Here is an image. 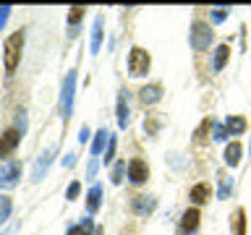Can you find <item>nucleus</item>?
<instances>
[{
  "label": "nucleus",
  "instance_id": "nucleus-6",
  "mask_svg": "<svg viewBox=\"0 0 251 235\" xmlns=\"http://www.w3.org/2000/svg\"><path fill=\"white\" fill-rule=\"evenodd\" d=\"M21 141V133L16 128H5L3 136H0V157H11L16 152V146H19Z\"/></svg>",
  "mask_w": 251,
  "mask_h": 235
},
{
  "label": "nucleus",
  "instance_id": "nucleus-13",
  "mask_svg": "<svg viewBox=\"0 0 251 235\" xmlns=\"http://www.w3.org/2000/svg\"><path fill=\"white\" fill-rule=\"evenodd\" d=\"M227 58H230V45H217L215 58H212V70H223Z\"/></svg>",
  "mask_w": 251,
  "mask_h": 235
},
{
  "label": "nucleus",
  "instance_id": "nucleus-20",
  "mask_svg": "<svg viewBox=\"0 0 251 235\" xmlns=\"http://www.w3.org/2000/svg\"><path fill=\"white\" fill-rule=\"evenodd\" d=\"M110 141V133L105 128H100L97 133H94V144H92V154L94 157H100L102 154V149H105V144Z\"/></svg>",
  "mask_w": 251,
  "mask_h": 235
},
{
  "label": "nucleus",
  "instance_id": "nucleus-23",
  "mask_svg": "<svg viewBox=\"0 0 251 235\" xmlns=\"http://www.w3.org/2000/svg\"><path fill=\"white\" fill-rule=\"evenodd\" d=\"M209 125H212V118H204L201 125H199V128H196V133H194V141H196V144H204V141H207V131H209Z\"/></svg>",
  "mask_w": 251,
  "mask_h": 235
},
{
  "label": "nucleus",
  "instance_id": "nucleus-30",
  "mask_svg": "<svg viewBox=\"0 0 251 235\" xmlns=\"http://www.w3.org/2000/svg\"><path fill=\"white\" fill-rule=\"evenodd\" d=\"M11 11H13L11 5H0V29L5 26V21H8V16H11Z\"/></svg>",
  "mask_w": 251,
  "mask_h": 235
},
{
  "label": "nucleus",
  "instance_id": "nucleus-11",
  "mask_svg": "<svg viewBox=\"0 0 251 235\" xmlns=\"http://www.w3.org/2000/svg\"><path fill=\"white\" fill-rule=\"evenodd\" d=\"M139 99H141V105H154V102H160L162 99V86L160 84L141 86V89H139Z\"/></svg>",
  "mask_w": 251,
  "mask_h": 235
},
{
  "label": "nucleus",
  "instance_id": "nucleus-37",
  "mask_svg": "<svg viewBox=\"0 0 251 235\" xmlns=\"http://www.w3.org/2000/svg\"><path fill=\"white\" fill-rule=\"evenodd\" d=\"M68 235H78V227H68Z\"/></svg>",
  "mask_w": 251,
  "mask_h": 235
},
{
  "label": "nucleus",
  "instance_id": "nucleus-35",
  "mask_svg": "<svg viewBox=\"0 0 251 235\" xmlns=\"http://www.w3.org/2000/svg\"><path fill=\"white\" fill-rule=\"evenodd\" d=\"M86 139H89V128H86V125H84V128H81V133H78V141H81V144H84Z\"/></svg>",
  "mask_w": 251,
  "mask_h": 235
},
{
  "label": "nucleus",
  "instance_id": "nucleus-2",
  "mask_svg": "<svg viewBox=\"0 0 251 235\" xmlns=\"http://www.w3.org/2000/svg\"><path fill=\"white\" fill-rule=\"evenodd\" d=\"M149 66H152V58H149V52L144 50V47H131V52H128V73L133 78L147 76Z\"/></svg>",
  "mask_w": 251,
  "mask_h": 235
},
{
  "label": "nucleus",
  "instance_id": "nucleus-27",
  "mask_svg": "<svg viewBox=\"0 0 251 235\" xmlns=\"http://www.w3.org/2000/svg\"><path fill=\"white\" fill-rule=\"evenodd\" d=\"M94 233V225H92V217H86L81 225H78V235H92Z\"/></svg>",
  "mask_w": 251,
  "mask_h": 235
},
{
  "label": "nucleus",
  "instance_id": "nucleus-4",
  "mask_svg": "<svg viewBox=\"0 0 251 235\" xmlns=\"http://www.w3.org/2000/svg\"><path fill=\"white\" fill-rule=\"evenodd\" d=\"M74 92H76V70H68L66 81H63V89H60V113H63V118H71V110H74Z\"/></svg>",
  "mask_w": 251,
  "mask_h": 235
},
{
  "label": "nucleus",
  "instance_id": "nucleus-9",
  "mask_svg": "<svg viewBox=\"0 0 251 235\" xmlns=\"http://www.w3.org/2000/svg\"><path fill=\"white\" fill-rule=\"evenodd\" d=\"M199 219H201V214H199V209H196V207L186 209L183 217H180V233H183V235L196 233V227H199Z\"/></svg>",
  "mask_w": 251,
  "mask_h": 235
},
{
  "label": "nucleus",
  "instance_id": "nucleus-31",
  "mask_svg": "<svg viewBox=\"0 0 251 235\" xmlns=\"http://www.w3.org/2000/svg\"><path fill=\"white\" fill-rule=\"evenodd\" d=\"M113 154H115V136H110V141H107V152H105V164L113 160Z\"/></svg>",
  "mask_w": 251,
  "mask_h": 235
},
{
  "label": "nucleus",
  "instance_id": "nucleus-36",
  "mask_svg": "<svg viewBox=\"0 0 251 235\" xmlns=\"http://www.w3.org/2000/svg\"><path fill=\"white\" fill-rule=\"evenodd\" d=\"M74 162H76V154H68V157H66V167H71Z\"/></svg>",
  "mask_w": 251,
  "mask_h": 235
},
{
  "label": "nucleus",
  "instance_id": "nucleus-14",
  "mask_svg": "<svg viewBox=\"0 0 251 235\" xmlns=\"http://www.w3.org/2000/svg\"><path fill=\"white\" fill-rule=\"evenodd\" d=\"M100 204H102V186H92L89 193H86V209L94 214L100 209Z\"/></svg>",
  "mask_w": 251,
  "mask_h": 235
},
{
  "label": "nucleus",
  "instance_id": "nucleus-18",
  "mask_svg": "<svg viewBox=\"0 0 251 235\" xmlns=\"http://www.w3.org/2000/svg\"><path fill=\"white\" fill-rule=\"evenodd\" d=\"M128 102H126V92H121V97H118V125L126 128L128 125Z\"/></svg>",
  "mask_w": 251,
  "mask_h": 235
},
{
  "label": "nucleus",
  "instance_id": "nucleus-38",
  "mask_svg": "<svg viewBox=\"0 0 251 235\" xmlns=\"http://www.w3.org/2000/svg\"><path fill=\"white\" fill-rule=\"evenodd\" d=\"M94 235H102V227H94Z\"/></svg>",
  "mask_w": 251,
  "mask_h": 235
},
{
  "label": "nucleus",
  "instance_id": "nucleus-7",
  "mask_svg": "<svg viewBox=\"0 0 251 235\" xmlns=\"http://www.w3.org/2000/svg\"><path fill=\"white\" fill-rule=\"evenodd\" d=\"M131 209H133V214H136V217H149L157 209V199H154V196H133Z\"/></svg>",
  "mask_w": 251,
  "mask_h": 235
},
{
  "label": "nucleus",
  "instance_id": "nucleus-12",
  "mask_svg": "<svg viewBox=\"0 0 251 235\" xmlns=\"http://www.w3.org/2000/svg\"><path fill=\"white\" fill-rule=\"evenodd\" d=\"M209 196H212V188H209L207 183H196V186L191 188V193H188V199H191L194 204H207Z\"/></svg>",
  "mask_w": 251,
  "mask_h": 235
},
{
  "label": "nucleus",
  "instance_id": "nucleus-33",
  "mask_svg": "<svg viewBox=\"0 0 251 235\" xmlns=\"http://www.w3.org/2000/svg\"><path fill=\"white\" fill-rule=\"evenodd\" d=\"M227 139V128H225V125H217V128H215V141H225Z\"/></svg>",
  "mask_w": 251,
  "mask_h": 235
},
{
  "label": "nucleus",
  "instance_id": "nucleus-22",
  "mask_svg": "<svg viewBox=\"0 0 251 235\" xmlns=\"http://www.w3.org/2000/svg\"><path fill=\"white\" fill-rule=\"evenodd\" d=\"M11 209H13V204H11V196H3V193H0V225H3L5 219L11 217Z\"/></svg>",
  "mask_w": 251,
  "mask_h": 235
},
{
  "label": "nucleus",
  "instance_id": "nucleus-34",
  "mask_svg": "<svg viewBox=\"0 0 251 235\" xmlns=\"http://www.w3.org/2000/svg\"><path fill=\"white\" fill-rule=\"evenodd\" d=\"M94 172H97V157H94V160L89 162V170H86V175H89V178H94Z\"/></svg>",
  "mask_w": 251,
  "mask_h": 235
},
{
  "label": "nucleus",
  "instance_id": "nucleus-24",
  "mask_svg": "<svg viewBox=\"0 0 251 235\" xmlns=\"http://www.w3.org/2000/svg\"><path fill=\"white\" fill-rule=\"evenodd\" d=\"M227 11H230V8H225V5H217V8H212V19H215V24L225 21V19H227Z\"/></svg>",
  "mask_w": 251,
  "mask_h": 235
},
{
  "label": "nucleus",
  "instance_id": "nucleus-1",
  "mask_svg": "<svg viewBox=\"0 0 251 235\" xmlns=\"http://www.w3.org/2000/svg\"><path fill=\"white\" fill-rule=\"evenodd\" d=\"M21 50H24V29L13 31V34L5 39V45H3V52H5V70H8V73H13L16 66H19Z\"/></svg>",
  "mask_w": 251,
  "mask_h": 235
},
{
  "label": "nucleus",
  "instance_id": "nucleus-21",
  "mask_svg": "<svg viewBox=\"0 0 251 235\" xmlns=\"http://www.w3.org/2000/svg\"><path fill=\"white\" fill-rule=\"evenodd\" d=\"M102 45V16L94 19V29H92V52H100Z\"/></svg>",
  "mask_w": 251,
  "mask_h": 235
},
{
  "label": "nucleus",
  "instance_id": "nucleus-5",
  "mask_svg": "<svg viewBox=\"0 0 251 235\" xmlns=\"http://www.w3.org/2000/svg\"><path fill=\"white\" fill-rule=\"evenodd\" d=\"M19 178H21V162H5V167L0 170V188H13L16 183H19Z\"/></svg>",
  "mask_w": 251,
  "mask_h": 235
},
{
  "label": "nucleus",
  "instance_id": "nucleus-26",
  "mask_svg": "<svg viewBox=\"0 0 251 235\" xmlns=\"http://www.w3.org/2000/svg\"><path fill=\"white\" fill-rule=\"evenodd\" d=\"M78 191H81V183H78V180H74V183L68 186V191H66V199H68V201H74L76 196H78Z\"/></svg>",
  "mask_w": 251,
  "mask_h": 235
},
{
  "label": "nucleus",
  "instance_id": "nucleus-28",
  "mask_svg": "<svg viewBox=\"0 0 251 235\" xmlns=\"http://www.w3.org/2000/svg\"><path fill=\"white\" fill-rule=\"evenodd\" d=\"M123 172H126V162H118L113 167V183H121L123 180Z\"/></svg>",
  "mask_w": 251,
  "mask_h": 235
},
{
  "label": "nucleus",
  "instance_id": "nucleus-8",
  "mask_svg": "<svg viewBox=\"0 0 251 235\" xmlns=\"http://www.w3.org/2000/svg\"><path fill=\"white\" fill-rule=\"evenodd\" d=\"M128 180L133 186H141L149 180V167H147L144 160H131L128 162Z\"/></svg>",
  "mask_w": 251,
  "mask_h": 235
},
{
  "label": "nucleus",
  "instance_id": "nucleus-15",
  "mask_svg": "<svg viewBox=\"0 0 251 235\" xmlns=\"http://www.w3.org/2000/svg\"><path fill=\"white\" fill-rule=\"evenodd\" d=\"M225 128H227V133L238 136V133H243L249 128V123H246V118H241V115H230V118H227V123H225Z\"/></svg>",
  "mask_w": 251,
  "mask_h": 235
},
{
  "label": "nucleus",
  "instance_id": "nucleus-29",
  "mask_svg": "<svg viewBox=\"0 0 251 235\" xmlns=\"http://www.w3.org/2000/svg\"><path fill=\"white\" fill-rule=\"evenodd\" d=\"M230 191H233V183L227 178H223V186H220V199H227L230 196Z\"/></svg>",
  "mask_w": 251,
  "mask_h": 235
},
{
  "label": "nucleus",
  "instance_id": "nucleus-16",
  "mask_svg": "<svg viewBox=\"0 0 251 235\" xmlns=\"http://www.w3.org/2000/svg\"><path fill=\"white\" fill-rule=\"evenodd\" d=\"M241 152H243V149H241L238 141H230V144L225 146V162L230 164V167H235V164L241 162Z\"/></svg>",
  "mask_w": 251,
  "mask_h": 235
},
{
  "label": "nucleus",
  "instance_id": "nucleus-17",
  "mask_svg": "<svg viewBox=\"0 0 251 235\" xmlns=\"http://www.w3.org/2000/svg\"><path fill=\"white\" fill-rule=\"evenodd\" d=\"M233 235H246V209L238 207L233 214Z\"/></svg>",
  "mask_w": 251,
  "mask_h": 235
},
{
  "label": "nucleus",
  "instance_id": "nucleus-19",
  "mask_svg": "<svg viewBox=\"0 0 251 235\" xmlns=\"http://www.w3.org/2000/svg\"><path fill=\"white\" fill-rule=\"evenodd\" d=\"M84 19V8L81 5H74L68 13V37H76V24Z\"/></svg>",
  "mask_w": 251,
  "mask_h": 235
},
{
  "label": "nucleus",
  "instance_id": "nucleus-10",
  "mask_svg": "<svg viewBox=\"0 0 251 235\" xmlns=\"http://www.w3.org/2000/svg\"><path fill=\"white\" fill-rule=\"evenodd\" d=\"M52 157H55V149H47V152L37 160V164H34V170H31V180L34 183H39V180L45 178V172H47V167H50V162H52Z\"/></svg>",
  "mask_w": 251,
  "mask_h": 235
},
{
  "label": "nucleus",
  "instance_id": "nucleus-32",
  "mask_svg": "<svg viewBox=\"0 0 251 235\" xmlns=\"http://www.w3.org/2000/svg\"><path fill=\"white\" fill-rule=\"evenodd\" d=\"M144 128H147L149 133H157V128H160V120H157V118H149V120H144Z\"/></svg>",
  "mask_w": 251,
  "mask_h": 235
},
{
  "label": "nucleus",
  "instance_id": "nucleus-25",
  "mask_svg": "<svg viewBox=\"0 0 251 235\" xmlns=\"http://www.w3.org/2000/svg\"><path fill=\"white\" fill-rule=\"evenodd\" d=\"M16 131H19L21 136L26 133V113H24V110H21L19 115H16Z\"/></svg>",
  "mask_w": 251,
  "mask_h": 235
},
{
  "label": "nucleus",
  "instance_id": "nucleus-3",
  "mask_svg": "<svg viewBox=\"0 0 251 235\" xmlns=\"http://www.w3.org/2000/svg\"><path fill=\"white\" fill-rule=\"evenodd\" d=\"M212 37H215V31H212V26L207 21H194V26H191V47L196 52L207 50V47L212 45Z\"/></svg>",
  "mask_w": 251,
  "mask_h": 235
}]
</instances>
